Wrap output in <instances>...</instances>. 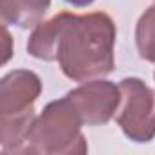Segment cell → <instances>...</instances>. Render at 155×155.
Listing matches in <instances>:
<instances>
[{"label":"cell","mask_w":155,"mask_h":155,"mask_svg":"<svg viewBox=\"0 0 155 155\" xmlns=\"http://www.w3.org/2000/svg\"><path fill=\"white\" fill-rule=\"evenodd\" d=\"M135 44L140 58L155 64V4L150 6L137 20Z\"/></svg>","instance_id":"obj_8"},{"label":"cell","mask_w":155,"mask_h":155,"mask_svg":"<svg viewBox=\"0 0 155 155\" xmlns=\"http://www.w3.org/2000/svg\"><path fill=\"white\" fill-rule=\"evenodd\" d=\"M64 20V11L57 13L46 22H40L33 28L29 40H28V53L33 58L46 60V62H55L57 60V46H58V37H60V28Z\"/></svg>","instance_id":"obj_6"},{"label":"cell","mask_w":155,"mask_h":155,"mask_svg":"<svg viewBox=\"0 0 155 155\" xmlns=\"http://www.w3.org/2000/svg\"><path fill=\"white\" fill-rule=\"evenodd\" d=\"M153 77H155V75H153Z\"/></svg>","instance_id":"obj_11"},{"label":"cell","mask_w":155,"mask_h":155,"mask_svg":"<svg viewBox=\"0 0 155 155\" xmlns=\"http://www.w3.org/2000/svg\"><path fill=\"white\" fill-rule=\"evenodd\" d=\"M42 93L40 77L29 69H13L0 82V113L13 115L35 110Z\"/></svg>","instance_id":"obj_5"},{"label":"cell","mask_w":155,"mask_h":155,"mask_svg":"<svg viewBox=\"0 0 155 155\" xmlns=\"http://www.w3.org/2000/svg\"><path fill=\"white\" fill-rule=\"evenodd\" d=\"M66 97L77 108L84 126H102L110 122L117 113L120 102V88L111 81L95 79L81 82V86L68 91Z\"/></svg>","instance_id":"obj_4"},{"label":"cell","mask_w":155,"mask_h":155,"mask_svg":"<svg viewBox=\"0 0 155 155\" xmlns=\"http://www.w3.org/2000/svg\"><path fill=\"white\" fill-rule=\"evenodd\" d=\"M120 102L115 120L133 142H150L155 137V90L139 77H126L119 82Z\"/></svg>","instance_id":"obj_3"},{"label":"cell","mask_w":155,"mask_h":155,"mask_svg":"<svg viewBox=\"0 0 155 155\" xmlns=\"http://www.w3.org/2000/svg\"><path fill=\"white\" fill-rule=\"evenodd\" d=\"M49 4L51 0H2V22L22 29L35 28L42 22Z\"/></svg>","instance_id":"obj_7"},{"label":"cell","mask_w":155,"mask_h":155,"mask_svg":"<svg viewBox=\"0 0 155 155\" xmlns=\"http://www.w3.org/2000/svg\"><path fill=\"white\" fill-rule=\"evenodd\" d=\"M66 2L75 6V8H88V6H91L95 2V0H66Z\"/></svg>","instance_id":"obj_9"},{"label":"cell","mask_w":155,"mask_h":155,"mask_svg":"<svg viewBox=\"0 0 155 155\" xmlns=\"http://www.w3.org/2000/svg\"><path fill=\"white\" fill-rule=\"evenodd\" d=\"M117 28L104 11L75 15L64 11L57 62L73 82L104 79L115 68Z\"/></svg>","instance_id":"obj_1"},{"label":"cell","mask_w":155,"mask_h":155,"mask_svg":"<svg viewBox=\"0 0 155 155\" xmlns=\"http://www.w3.org/2000/svg\"><path fill=\"white\" fill-rule=\"evenodd\" d=\"M4 38H6V42H8V48H6V55H4V64L9 60V57H11V49H9V44H11V37H9V33H8V29L4 28Z\"/></svg>","instance_id":"obj_10"},{"label":"cell","mask_w":155,"mask_h":155,"mask_svg":"<svg viewBox=\"0 0 155 155\" xmlns=\"http://www.w3.org/2000/svg\"><path fill=\"white\" fill-rule=\"evenodd\" d=\"M84 126L73 102L64 97L51 101L37 115L20 153L73 155L86 153L88 142L81 131Z\"/></svg>","instance_id":"obj_2"}]
</instances>
